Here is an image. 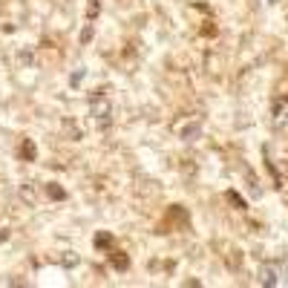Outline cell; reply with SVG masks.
I'll return each instance as SVG.
<instances>
[{"label":"cell","instance_id":"10","mask_svg":"<svg viewBox=\"0 0 288 288\" xmlns=\"http://www.w3.org/2000/svg\"><path fill=\"white\" fill-rule=\"evenodd\" d=\"M89 41H92V23H86L84 35H81V43H89Z\"/></svg>","mask_w":288,"mask_h":288},{"label":"cell","instance_id":"8","mask_svg":"<svg viewBox=\"0 0 288 288\" xmlns=\"http://www.w3.org/2000/svg\"><path fill=\"white\" fill-rule=\"evenodd\" d=\"M225 199H228V202H234V205H237V210H245V199L239 196L237 190H228V193H225Z\"/></svg>","mask_w":288,"mask_h":288},{"label":"cell","instance_id":"11","mask_svg":"<svg viewBox=\"0 0 288 288\" xmlns=\"http://www.w3.org/2000/svg\"><path fill=\"white\" fill-rule=\"evenodd\" d=\"M84 75H86L84 69H78V72H75V75L69 78V84H72V86H78V84H81V81H84Z\"/></svg>","mask_w":288,"mask_h":288},{"label":"cell","instance_id":"3","mask_svg":"<svg viewBox=\"0 0 288 288\" xmlns=\"http://www.w3.org/2000/svg\"><path fill=\"white\" fill-rule=\"evenodd\" d=\"M92 242H95V248H98V251H110V245H113V234H107V231H98Z\"/></svg>","mask_w":288,"mask_h":288},{"label":"cell","instance_id":"2","mask_svg":"<svg viewBox=\"0 0 288 288\" xmlns=\"http://www.w3.org/2000/svg\"><path fill=\"white\" fill-rule=\"evenodd\" d=\"M92 116H95V121H98V130H110V101L107 98H92Z\"/></svg>","mask_w":288,"mask_h":288},{"label":"cell","instance_id":"9","mask_svg":"<svg viewBox=\"0 0 288 288\" xmlns=\"http://www.w3.org/2000/svg\"><path fill=\"white\" fill-rule=\"evenodd\" d=\"M98 12H101V3H98V0H89V9H86V20L92 23V20H95V15H98Z\"/></svg>","mask_w":288,"mask_h":288},{"label":"cell","instance_id":"7","mask_svg":"<svg viewBox=\"0 0 288 288\" xmlns=\"http://www.w3.org/2000/svg\"><path fill=\"white\" fill-rule=\"evenodd\" d=\"M110 254H113V265H116L119 271H124V268H130V259H127L124 254H119V251H110Z\"/></svg>","mask_w":288,"mask_h":288},{"label":"cell","instance_id":"1","mask_svg":"<svg viewBox=\"0 0 288 288\" xmlns=\"http://www.w3.org/2000/svg\"><path fill=\"white\" fill-rule=\"evenodd\" d=\"M256 277H259V286H265V288L288 286V271L283 265H277V262H262L259 271H256Z\"/></svg>","mask_w":288,"mask_h":288},{"label":"cell","instance_id":"5","mask_svg":"<svg viewBox=\"0 0 288 288\" xmlns=\"http://www.w3.org/2000/svg\"><path fill=\"white\" fill-rule=\"evenodd\" d=\"M199 133H202V124H199V121H193V124H187L185 130H182V138H185V141H193Z\"/></svg>","mask_w":288,"mask_h":288},{"label":"cell","instance_id":"6","mask_svg":"<svg viewBox=\"0 0 288 288\" xmlns=\"http://www.w3.org/2000/svg\"><path fill=\"white\" fill-rule=\"evenodd\" d=\"M46 190H49V196L55 199V202H64V199H67V190H64L61 185H55V182H52V185L46 187Z\"/></svg>","mask_w":288,"mask_h":288},{"label":"cell","instance_id":"4","mask_svg":"<svg viewBox=\"0 0 288 288\" xmlns=\"http://www.w3.org/2000/svg\"><path fill=\"white\" fill-rule=\"evenodd\" d=\"M20 156H23V159H29V162H35V159H38V147H35V141L26 138V141L20 144Z\"/></svg>","mask_w":288,"mask_h":288},{"label":"cell","instance_id":"12","mask_svg":"<svg viewBox=\"0 0 288 288\" xmlns=\"http://www.w3.org/2000/svg\"><path fill=\"white\" fill-rule=\"evenodd\" d=\"M64 265H67V268H72V265H78V256L67 254V256H64Z\"/></svg>","mask_w":288,"mask_h":288}]
</instances>
